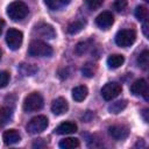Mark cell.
<instances>
[{"instance_id": "obj_1", "label": "cell", "mask_w": 149, "mask_h": 149, "mask_svg": "<svg viewBox=\"0 0 149 149\" xmlns=\"http://www.w3.org/2000/svg\"><path fill=\"white\" fill-rule=\"evenodd\" d=\"M52 48L43 41H33L28 47V55L31 57H50L52 55Z\"/></svg>"}, {"instance_id": "obj_2", "label": "cell", "mask_w": 149, "mask_h": 149, "mask_svg": "<svg viewBox=\"0 0 149 149\" xmlns=\"http://www.w3.org/2000/svg\"><path fill=\"white\" fill-rule=\"evenodd\" d=\"M28 6L22 1H13L7 7V15L13 21H21L28 15Z\"/></svg>"}, {"instance_id": "obj_3", "label": "cell", "mask_w": 149, "mask_h": 149, "mask_svg": "<svg viewBox=\"0 0 149 149\" xmlns=\"http://www.w3.org/2000/svg\"><path fill=\"white\" fill-rule=\"evenodd\" d=\"M44 105V100L43 97L37 93V92H33L30 93L23 101V109L28 113L30 112H36L40 111Z\"/></svg>"}, {"instance_id": "obj_4", "label": "cell", "mask_w": 149, "mask_h": 149, "mask_svg": "<svg viewBox=\"0 0 149 149\" xmlns=\"http://www.w3.org/2000/svg\"><path fill=\"white\" fill-rule=\"evenodd\" d=\"M136 40V33L134 29H122L115 35V43L119 47L127 48L130 47Z\"/></svg>"}, {"instance_id": "obj_5", "label": "cell", "mask_w": 149, "mask_h": 149, "mask_svg": "<svg viewBox=\"0 0 149 149\" xmlns=\"http://www.w3.org/2000/svg\"><path fill=\"white\" fill-rule=\"evenodd\" d=\"M49 125V121H48V118L44 116V115H37V116H34L27 125V130L28 133L35 135V134H40L42 133Z\"/></svg>"}, {"instance_id": "obj_6", "label": "cell", "mask_w": 149, "mask_h": 149, "mask_svg": "<svg viewBox=\"0 0 149 149\" xmlns=\"http://www.w3.org/2000/svg\"><path fill=\"white\" fill-rule=\"evenodd\" d=\"M22 40H23V34L15 28H10L6 34V43L10 50L20 49L22 44Z\"/></svg>"}, {"instance_id": "obj_7", "label": "cell", "mask_w": 149, "mask_h": 149, "mask_svg": "<svg viewBox=\"0 0 149 149\" xmlns=\"http://www.w3.org/2000/svg\"><path fill=\"white\" fill-rule=\"evenodd\" d=\"M122 91V86L119 83L115 81H111L104 85V87L101 88V95L105 100L109 101L114 98H116Z\"/></svg>"}, {"instance_id": "obj_8", "label": "cell", "mask_w": 149, "mask_h": 149, "mask_svg": "<svg viewBox=\"0 0 149 149\" xmlns=\"http://www.w3.org/2000/svg\"><path fill=\"white\" fill-rule=\"evenodd\" d=\"M130 91L134 95H142L147 101L149 100V88H148V84L144 79H137L135 80L132 86H130Z\"/></svg>"}, {"instance_id": "obj_9", "label": "cell", "mask_w": 149, "mask_h": 149, "mask_svg": "<svg viewBox=\"0 0 149 149\" xmlns=\"http://www.w3.org/2000/svg\"><path fill=\"white\" fill-rule=\"evenodd\" d=\"M108 134L111 135L112 139H114L116 141H122L128 137L129 129H128V127L122 126V125H114L108 128Z\"/></svg>"}, {"instance_id": "obj_10", "label": "cell", "mask_w": 149, "mask_h": 149, "mask_svg": "<svg viewBox=\"0 0 149 149\" xmlns=\"http://www.w3.org/2000/svg\"><path fill=\"white\" fill-rule=\"evenodd\" d=\"M114 22V16L111 12H102L95 17V23L101 29H108Z\"/></svg>"}, {"instance_id": "obj_11", "label": "cell", "mask_w": 149, "mask_h": 149, "mask_svg": "<svg viewBox=\"0 0 149 149\" xmlns=\"http://www.w3.org/2000/svg\"><path fill=\"white\" fill-rule=\"evenodd\" d=\"M68 109H69V104H68V101H66L64 98L59 97V98H57V99H55V100L52 101L51 112H52L54 114H56V115H62V114L66 113Z\"/></svg>"}, {"instance_id": "obj_12", "label": "cell", "mask_w": 149, "mask_h": 149, "mask_svg": "<svg viewBox=\"0 0 149 149\" xmlns=\"http://www.w3.org/2000/svg\"><path fill=\"white\" fill-rule=\"evenodd\" d=\"M77 129H78V127H77V125L74 122L65 121V122H62L59 126L56 127L55 133L56 134H59V135H66V134H73V133H76Z\"/></svg>"}, {"instance_id": "obj_13", "label": "cell", "mask_w": 149, "mask_h": 149, "mask_svg": "<svg viewBox=\"0 0 149 149\" xmlns=\"http://www.w3.org/2000/svg\"><path fill=\"white\" fill-rule=\"evenodd\" d=\"M36 31L41 36H43L45 38H54V37H56V31H55L54 27L48 24V23H40L38 26H36Z\"/></svg>"}, {"instance_id": "obj_14", "label": "cell", "mask_w": 149, "mask_h": 149, "mask_svg": "<svg viewBox=\"0 0 149 149\" xmlns=\"http://www.w3.org/2000/svg\"><path fill=\"white\" fill-rule=\"evenodd\" d=\"M2 140L6 144H15L17 142L21 141V135L19 134V132L16 129H9V130H6L2 135Z\"/></svg>"}, {"instance_id": "obj_15", "label": "cell", "mask_w": 149, "mask_h": 149, "mask_svg": "<svg viewBox=\"0 0 149 149\" xmlns=\"http://www.w3.org/2000/svg\"><path fill=\"white\" fill-rule=\"evenodd\" d=\"M87 93H88L87 87L84 86V85H79V86H76L72 90V98H73L74 101L80 102L87 97Z\"/></svg>"}, {"instance_id": "obj_16", "label": "cell", "mask_w": 149, "mask_h": 149, "mask_svg": "<svg viewBox=\"0 0 149 149\" xmlns=\"http://www.w3.org/2000/svg\"><path fill=\"white\" fill-rule=\"evenodd\" d=\"M123 63H125V57H123L122 55H119V54L111 55V56L107 58V65H108V68H111V69H118V68H120Z\"/></svg>"}, {"instance_id": "obj_17", "label": "cell", "mask_w": 149, "mask_h": 149, "mask_svg": "<svg viewBox=\"0 0 149 149\" xmlns=\"http://www.w3.org/2000/svg\"><path fill=\"white\" fill-rule=\"evenodd\" d=\"M71 0H44L45 5L48 6L49 9L51 10H58L62 9L64 6L69 5Z\"/></svg>"}, {"instance_id": "obj_18", "label": "cell", "mask_w": 149, "mask_h": 149, "mask_svg": "<svg viewBox=\"0 0 149 149\" xmlns=\"http://www.w3.org/2000/svg\"><path fill=\"white\" fill-rule=\"evenodd\" d=\"M85 24H86V21H84V20H76V21L69 23V26H68V33L74 35V34L81 31L83 28L85 27Z\"/></svg>"}, {"instance_id": "obj_19", "label": "cell", "mask_w": 149, "mask_h": 149, "mask_svg": "<svg viewBox=\"0 0 149 149\" xmlns=\"http://www.w3.org/2000/svg\"><path fill=\"white\" fill-rule=\"evenodd\" d=\"M38 68L34 64H27V63H22L19 66V71L22 76H34L37 72Z\"/></svg>"}, {"instance_id": "obj_20", "label": "cell", "mask_w": 149, "mask_h": 149, "mask_svg": "<svg viewBox=\"0 0 149 149\" xmlns=\"http://www.w3.org/2000/svg\"><path fill=\"white\" fill-rule=\"evenodd\" d=\"M59 147L62 149H74L79 147V140L76 137H66L59 142Z\"/></svg>"}, {"instance_id": "obj_21", "label": "cell", "mask_w": 149, "mask_h": 149, "mask_svg": "<svg viewBox=\"0 0 149 149\" xmlns=\"http://www.w3.org/2000/svg\"><path fill=\"white\" fill-rule=\"evenodd\" d=\"M126 107H127V100L122 99V100H118V101H115V102H112V104L108 106V111H109V113L119 114V113L122 112Z\"/></svg>"}, {"instance_id": "obj_22", "label": "cell", "mask_w": 149, "mask_h": 149, "mask_svg": "<svg viewBox=\"0 0 149 149\" xmlns=\"http://www.w3.org/2000/svg\"><path fill=\"white\" fill-rule=\"evenodd\" d=\"M95 72H97V65H95L94 63L87 62V63H85V64L83 65V68H81V73H83V76H85V77H87V78L93 77V76L95 74Z\"/></svg>"}, {"instance_id": "obj_23", "label": "cell", "mask_w": 149, "mask_h": 149, "mask_svg": "<svg viewBox=\"0 0 149 149\" xmlns=\"http://www.w3.org/2000/svg\"><path fill=\"white\" fill-rule=\"evenodd\" d=\"M12 108L10 107H1L0 108V127L5 126L12 118Z\"/></svg>"}, {"instance_id": "obj_24", "label": "cell", "mask_w": 149, "mask_h": 149, "mask_svg": "<svg viewBox=\"0 0 149 149\" xmlns=\"http://www.w3.org/2000/svg\"><path fill=\"white\" fill-rule=\"evenodd\" d=\"M137 64L143 70H147L148 69V65H149V52H148V50H143L139 55V57H137Z\"/></svg>"}, {"instance_id": "obj_25", "label": "cell", "mask_w": 149, "mask_h": 149, "mask_svg": "<svg viewBox=\"0 0 149 149\" xmlns=\"http://www.w3.org/2000/svg\"><path fill=\"white\" fill-rule=\"evenodd\" d=\"M148 14H149V12L146 6H137L135 9V16L139 21H142V22L146 21L148 19Z\"/></svg>"}, {"instance_id": "obj_26", "label": "cell", "mask_w": 149, "mask_h": 149, "mask_svg": "<svg viewBox=\"0 0 149 149\" xmlns=\"http://www.w3.org/2000/svg\"><path fill=\"white\" fill-rule=\"evenodd\" d=\"M91 48V44H90V41H86V42H79L77 45H76V54L81 56L84 54H86L88 51V49Z\"/></svg>"}, {"instance_id": "obj_27", "label": "cell", "mask_w": 149, "mask_h": 149, "mask_svg": "<svg viewBox=\"0 0 149 149\" xmlns=\"http://www.w3.org/2000/svg\"><path fill=\"white\" fill-rule=\"evenodd\" d=\"M9 73L7 71H0V88L6 87L9 83Z\"/></svg>"}, {"instance_id": "obj_28", "label": "cell", "mask_w": 149, "mask_h": 149, "mask_svg": "<svg viewBox=\"0 0 149 149\" xmlns=\"http://www.w3.org/2000/svg\"><path fill=\"white\" fill-rule=\"evenodd\" d=\"M127 5H128L127 0H115L114 3H113V8L116 12H122L127 7Z\"/></svg>"}, {"instance_id": "obj_29", "label": "cell", "mask_w": 149, "mask_h": 149, "mask_svg": "<svg viewBox=\"0 0 149 149\" xmlns=\"http://www.w3.org/2000/svg\"><path fill=\"white\" fill-rule=\"evenodd\" d=\"M102 2H104V0H86L87 7H88L90 9H92V10L98 9V8L102 5Z\"/></svg>"}, {"instance_id": "obj_30", "label": "cell", "mask_w": 149, "mask_h": 149, "mask_svg": "<svg viewBox=\"0 0 149 149\" xmlns=\"http://www.w3.org/2000/svg\"><path fill=\"white\" fill-rule=\"evenodd\" d=\"M58 76H59L61 79H65V78L69 76V71H68V69H61V70L58 71Z\"/></svg>"}, {"instance_id": "obj_31", "label": "cell", "mask_w": 149, "mask_h": 149, "mask_svg": "<svg viewBox=\"0 0 149 149\" xmlns=\"http://www.w3.org/2000/svg\"><path fill=\"white\" fill-rule=\"evenodd\" d=\"M92 118H93V114H92L91 111H87V112L85 113V115H83V120H84L85 122H90V121L92 120Z\"/></svg>"}, {"instance_id": "obj_32", "label": "cell", "mask_w": 149, "mask_h": 149, "mask_svg": "<svg viewBox=\"0 0 149 149\" xmlns=\"http://www.w3.org/2000/svg\"><path fill=\"white\" fill-rule=\"evenodd\" d=\"M148 27H149V23H148V20L143 21V26H142V30H143V34L146 37L149 36V33H148Z\"/></svg>"}, {"instance_id": "obj_33", "label": "cell", "mask_w": 149, "mask_h": 149, "mask_svg": "<svg viewBox=\"0 0 149 149\" xmlns=\"http://www.w3.org/2000/svg\"><path fill=\"white\" fill-rule=\"evenodd\" d=\"M148 114H149V109H148V108H144V109L142 111V116H143L144 122H148V121H149V116H148Z\"/></svg>"}, {"instance_id": "obj_34", "label": "cell", "mask_w": 149, "mask_h": 149, "mask_svg": "<svg viewBox=\"0 0 149 149\" xmlns=\"http://www.w3.org/2000/svg\"><path fill=\"white\" fill-rule=\"evenodd\" d=\"M3 27H5V21L2 19H0V35H1L2 30H3Z\"/></svg>"}, {"instance_id": "obj_35", "label": "cell", "mask_w": 149, "mask_h": 149, "mask_svg": "<svg viewBox=\"0 0 149 149\" xmlns=\"http://www.w3.org/2000/svg\"><path fill=\"white\" fill-rule=\"evenodd\" d=\"M0 59H1V50H0Z\"/></svg>"}, {"instance_id": "obj_36", "label": "cell", "mask_w": 149, "mask_h": 149, "mask_svg": "<svg viewBox=\"0 0 149 149\" xmlns=\"http://www.w3.org/2000/svg\"><path fill=\"white\" fill-rule=\"evenodd\" d=\"M144 1H149V0H144Z\"/></svg>"}]
</instances>
